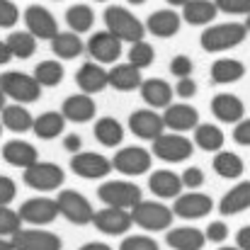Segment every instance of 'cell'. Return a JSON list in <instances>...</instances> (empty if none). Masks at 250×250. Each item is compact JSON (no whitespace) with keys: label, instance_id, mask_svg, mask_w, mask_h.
<instances>
[{"label":"cell","instance_id":"1","mask_svg":"<svg viewBox=\"0 0 250 250\" xmlns=\"http://www.w3.org/2000/svg\"><path fill=\"white\" fill-rule=\"evenodd\" d=\"M248 37V27L246 22H221V24H209L202 34H199V44L204 51L209 54H221L229 49H236L246 42Z\"/></svg>","mask_w":250,"mask_h":250},{"label":"cell","instance_id":"2","mask_svg":"<svg viewBox=\"0 0 250 250\" xmlns=\"http://www.w3.org/2000/svg\"><path fill=\"white\" fill-rule=\"evenodd\" d=\"M131 211V219L139 229H144L146 233H161L172 229V207H167L163 202H156V199H141L136 207L129 209Z\"/></svg>","mask_w":250,"mask_h":250},{"label":"cell","instance_id":"3","mask_svg":"<svg viewBox=\"0 0 250 250\" xmlns=\"http://www.w3.org/2000/svg\"><path fill=\"white\" fill-rule=\"evenodd\" d=\"M102 17H104V27H107L114 37H119L122 42H126V44L141 42V39L146 37V24H144L131 10H126V7H122V5H109Z\"/></svg>","mask_w":250,"mask_h":250},{"label":"cell","instance_id":"4","mask_svg":"<svg viewBox=\"0 0 250 250\" xmlns=\"http://www.w3.org/2000/svg\"><path fill=\"white\" fill-rule=\"evenodd\" d=\"M0 90L20 102V104H32L42 97V85L37 83V78L32 73H22V71H7V73H0Z\"/></svg>","mask_w":250,"mask_h":250},{"label":"cell","instance_id":"5","mask_svg":"<svg viewBox=\"0 0 250 250\" xmlns=\"http://www.w3.org/2000/svg\"><path fill=\"white\" fill-rule=\"evenodd\" d=\"M97 197L104 207H119V209H131L136 207L141 197V187L129 180H107L97 187Z\"/></svg>","mask_w":250,"mask_h":250},{"label":"cell","instance_id":"6","mask_svg":"<svg viewBox=\"0 0 250 250\" xmlns=\"http://www.w3.org/2000/svg\"><path fill=\"white\" fill-rule=\"evenodd\" d=\"M151 153L166 163H185L192 158L194 153V141L187 139L185 134L170 131V134H161L156 141H151Z\"/></svg>","mask_w":250,"mask_h":250},{"label":"cell","instance_id":"7","mask_svg":"<svg viewBox=\"0 0 250 250\" xmlns=\"http://www.w3.org/2000/svg\"><path fill=\"white\" fill-rule=\"evenodd\" d=\"M22 180H24L27 187H32L37 192H54L66 182V172L59 163L37 161L34 166H29L22 172Z\"/></svg>","mask_w":250,"mask_h":250},{"label":"cell","instance_id":"8","mask_svg":"<svg viewBox=\"0 0 250 250\" xmlns=\"http://www.w3.org/2000/svg\"><path fill=\"white\" fill-rule=\"evenodd\" d=\"M59 211L66 221H71L73 226H87L95 219V209L90 204V199L81 194L78 189H61L59 197Z\"/></svg>","mask_w":250,"mask_h":250},{"label":"cell","instance_id":"9","mask_svg":"<svg viewBox=\"0 0 250 250\" xmlns=\"http://www.w3.org/2000/svg\"><path fill=\"white\" fill-rule=\"evenodd\" d=\"M17 211H20L22 221L29 224V226H49V224H54V221L59 219V214H61V211H59V202L51 199V197H44V194L24 199Z\"/></svg>","mask_w":250,"mask_h":250},{"label":"cell","instance_id":"10","mask_svg":"<svg viewBox=\"0 0 250 250\" xmlns=\"http://www.w3.org/2000/svg\"><path fill=\"white\" fill-rule=\"evenodd\" d=\"M153 166V153L141 148V146H124L122 151L114 153L112 158V167L126 177H139L146 175Z\"/></svg>","mask_w":250,"mask_h":250},{"label":"cell","instance_id":"11","mask_svg":"<svg viewBox=\"0 0 250 250\" xmlns=\"http://www.w3.org/2000/svg\"><path fill=\"white\" fill-rule=\"evenodd\" d=\"M122 39L114 37L109 29H102V32H95L90 34L87 44H85V51L90 54L92 61L102 63V66H114L122 56Z\"/></svg>","mask_w":250,"mask_h":250},{"label":"cell","instance_id":"12","mask_svg":"<svg viewBox=\"0 0 250 250\" xmlns=\"http://www.w3.org/2000/svg\"><path fill=\"white\" fill-rule=\"evenodd\" d=\"M211 209H214V199L204 192H197V189H189V192L175 197V204H172V214L185 219V221L204 219L211 214Z\"/></svg>","mask_w":250,"mask_h":250},{"label":"cell","instance_id":"13","mask_svg":"<svg viewBox=\"0 0 250 250\" xmlns=\"http://www.w3.org/2000/svg\"><path fill=\"white\" fill-rule=\"evenodd\" d=\"M92 226L104 233V236H126L134 226L131 211L129 209H119V207H104L100 211H95Z\"/></svg>","mask_w":250,"mask_h":250},{"label":"cell","instance_id":"14","mask_svg":"<svg viewBox=\"0 0 250 250\" xmlns=\"http://www.w3.org/2000/svg\"><path fill=\"white\" fill-rule=\"evenodd\" d=\"M71 170L83 177V180H102L107 177L114 167L112 158L102 156V153H92V151H78L71 156Z\"/></svg>","mask_w":250,"mask_h":250},{"label":"cell","instance_id":"15","mask_svg":"<svg viewBox=\"0 0 250 250\" xmlns=\"http://www.w3.org/2000/svg\"><path fill=\"white\" fill-rule=\"evenodd\" d=\"M129 131L144 141H156L161 134H166V122L163 114H158L151 107L144 109H134L129 114Z\"/></svg>","mask_w":250,"mask_h":250},{"label":"cell","instance_id":"16","mask_svg":"<svg viewBox=\"0 0 250 250\" xmlns=\"http://www.w3.org/2000/svg\"><path fill=\"white\" fill-rule=\"evenodd\" d=\"M12 248L15 250H61L63 241L59 238V233L46 231V229H20L12 238Z\"/></svg>","mask_w":250,"mask_h":250},{"label":"cell","instance_id":"17","mask_svg":"<svg viewBox=\"0 0 250 250\" xmlns=\"http://www.w3.org/2000/svg\"><path fill=\"white\" fill-rule=\"evenodd\" d=\"M24 24H27V32H32L37 39H46L51 42L56 34H59V22L56 17L42 7V5H29L24 10Z\"/></svg>","mask_w":250,"mask_h":250},{"label":"cell","instance_id":"18","mask_svg":"<svg viewBox=\"0 0 250 250\" xmlns=\"http://www.w3.org/2000/svg\"><path fill=\"white\" fill-rule=\"evenodd\" d=\"M163 122H166L167 131H192L199 126V112L187 104V102H177V104H167L163 112Z\"/></svg>","mask_w":250,"mask_h":250},{"label":"cell","instance_id":"19","mask_svg":"<svg viewBox=\"0 0 250 250\" xmlns=\"http://www.w3.org/2000/svg\"><path fill=\"white\" fill-rule=\"evenodd\" d=\"M61 114L66 117V122H73V124H87L95 119L97 114V104L92 100V95L87 92H78V95H71L63 100L61 104Z\"/></svg>","mask_w":250,"mask_h":250},{"label":"cell","instance_id":"20","mask_svg":"<svg viewBox=\"0 0 250 250\" xmlns=\"http://www.w3.org/2000/svg\"><path fill=\"white\" fill-rule=\"evenodd\" d=\"M76 85L81 87V92L87 95L102 92L104 87H109V71L97 61H85L76 73Z\"/></svg>","mask_w":250,"mask_h":250},{"label":"cell","instance_id":"21","mask_svg":"<svg viewBox=\"0 0 250 250\" xmlns=\"http://www.w3.org/2000/svg\"><path fill=\"white\" fill-rule=\"evenodd\" d=\"M180 27H182V15H177V12L170 10V7L151 12L148 20H146V32L153 34V37H158V39L175 37V34L180 32Z\"/></svg>","mask_w":250,"mask_h":250},{"label":"cell","instance_id":"22","mask_svg":"<svg viewBox=\"0 0 250 250\" xmlns=\"http://www.w3.org/2000/svg\"><path fill=\"white\" fill-rule=\"evenodd\" d=\"M139 92L151 109H166L167 104H172V97H175V87L163 78H146Z\"/></svg>","mask_w":250,"mask_h":250},{"label":"cell","instance_id":"23","mask_svg":"<svg viewBox=\"0 0 250 250\" xmlns=\"http://www.w3.org/2000/svg\"><path fill=\"white\" fill-rule=\"evenodd\" d=\"M211 112L224 124H238L246 117V104L241 97H236L231 92H221L211 100Z\"/></svg>","mask_w":250,"mask_h":250},{"label":"cell","instance_id":"24","mask_svg":"<svg viewBox=\"0 0 250 250\" xmlns=\"http://www.w3.org/2000/svg\"><path fill=\"white\" fill-rule=\"evenodd\" d=\"M2 161L12 167H22L27 170L29 166H34L39 161V151L29 144V141H22V139H12L2 146Z\"/></svg>","mask_w":250,"mask_h":250},{"label":"cell","instance_id":"25","mask_svg":"<svg viewBox=\"0 0 250 250\" xmlns=\"http://www.w3.org/2000/svg\"><path fill=\"white\" fill-rule=\"evenodd\" d=\"M148 189L158 199H175L182 194V177L172 170H153L148 175Z\"/></svg>","mask_w":250,"mask_h":250},{"label":"cell","instance_id":"26","mask_svg":"<svg viewBox=\"0 0 250 250\" xmlns=\"http://www.w3.org/2000/svg\"><path fill=\"white\" fill-rule=\"evenodd\" d=\"M250 209V180L233 185L221 199H219V214L221 216H236Z\"/></svg>","mask_w":250,"mask_h":250},{"label":"cell","instance_id":"27","mask_svg":"<svg viewBox=\"0 0 250 250\" xmlns=\"http://www.w3.org/2000/svg\"><path fill=\"white\" fill-rule=\"evenodd\" d=\"M166 243L172 250H202L207 246V236L194 226H177V229H167Z\"/></svg>","mask_w":250,"mask_h":250},{"label":"cell","instance_id":"28","mask_svg":"<svg viewBox=\"0 0 250 250\" xmlns=\"http://www.w3.org/2000/svg\"><path fill=\"white\" fill-rule=\"evenodd\" d=\"M144 83V76H141V68H136L134 63H114L109 68V87L119 90V92H131V90H139Z\"/></svg>","mask_w":250,"mask_h":250},{"label":"cell","instance_id":"29","mask_svg":"<svg viewBox=\"0 0 250 250\" xmlns=\"http://www.w3.org/2000/svg\"><path fill=\"white\" fill-rule=\"evenodd\" d=\"M211 83L214 85H231L238 83L246 76V63L238 59H216L209 68Z\"/></svg>","mask_w":250,"mask_h":250},{"label":"cell","instance_id":"30","mask_svg":"<svg viewBox=\"0 0 250 250\" xmlns=\"http://www.w3.org/2000/svg\"><path fill=\"white\" fill-rule=\"evenodd\" d=\"M0 122H2V126H5L7 131H15V134L32 131V126H34L32 112H29L24 104H20V102L5 104V109L0 112Z\"/></svg>","mask_w":250,"mask_h":250},{"label":"cell","instance_id":"31","mask_svg":"<svg viewBox=\"0 0 250 250\" xmlns=\"http://www.w3.org/2000/svg\"><path fill=\"white\" fill-rule=\"evenodd\" d=\"M92 136L97 144H102L104 148H117L124 141V126L114 119V117H100L92 124Z\"/></svg>","mask_w":250,"mask_h":250},{"label":"cell","instance_id":"32","mask_svg":"<svg viewBox=\"0 0 250 250\" xmlns=\"http://www.w3.org/2000/svg\"><path fill=\"white\" fill-rule=\"evenodd\" d=\"M219 7L214 0H189L182 7V20L192 27H209L216 17Z\"/></svg>","mask_w":250,"mask_h":250},{"label":"cell","instance_id":"33","mask_svg":"<svg viewBox=\"0 0 250 250\" xmlns=\"http://www.w3.org/2000/svg\"><path fill=\"white\" fill-rule=\"evenodd\" d=\"M32 131L42 141H54V139H59L66 131V117L61 112H44V114L34 117Z\"/></svg>","mask_w":250,"mask_h":250},{"label":"cell","instance_id":"34","mask_svg":"<svg viewBox=\"0 0 250 250\" xmlns=\"http://www.w3.org/2000/svg\"><path fill=\"white\" fill-rule=\"evenodd\" d=\"M85 51V44L81 39V34L76 32H59L51 39V54L61 61H73Z\"/></svg>","mask_w":250,"mask_h":250},{"label":"cell","instance_id":"35","mask_svg":"<svg viewBox=\"0 0 250 250\" xmlns=\"http://www.w3.org/2000/svg\"><path fill=\"white\" fill-rule=\"evenodd\" d=\"M226 144V136L221 131V126L216 124H202L194 129V146L202 148V151H209V153H219Z\"/></svg>","mask_w":250,"mask_h":250},{"label":"cell","instance_id":"36","mask_svg":"<svg viewBox=\"0 0 250 250\" xmlns=\"http://www.w3.org/2000/svg\"><path fill=\"white\" fill-rule=\"evenodd\" d=\"M211 166H214V172L219 177H224V180H238L243 175V170H246V163H243V158L238 153L224 151V148L214 156V163Z\"/></svg>","mask_w":250,"mask_h":250},{"label":"cell","instance_id":"37","mask_svg":"<svg viewBox=\"0 0 250 250\" xmlns=\"http://www.w3.org/2000/svg\"><path fill=\"white\" fill-rule=\"evenodd\" d=\"M66 24H68L71 32H76V34L90 32L92 24H95V12H92V7H90V5H83V2L71 5V7L66 10Z\"/></svg>","mask_w":250,"mask_h":250},{"label":"cell","instance_id":"38","mask_svg":"<svg viewBox=\"0 0 250 250\" xmlns=\"http://www.w3.org/2000/svg\"><path fill=\"white\" fill-rule=\"evenodd\" d=\"M63 66L56 61V59H46V61H39L34 66V78L42 87H56V85L63 83Z\"/></svg>","mask_w":250,"mask_h":250},{"label":"cell","instance_id":"39","mask_svg":"<svg viewBox=\"0 0 250 250\" xmlns=\"http://www.w3.org/2000/svg\"><path fill=\"white\" fill-rule=\"evenodd\" d=\"M5 44H7L12 59H22V61L34 56V51H37V37L32 32H12V34H7Z\"/></svg>","mask_w":250,"mask_h":250},{"label":"cell","instance_id":"40","mask_svg":"<svg viewBox=\"0 0 250 250\" xmlns=\"http://www.w3.org/2000/svg\"><path fill=\"white\" fill-rule=\"evenodd\" d=\"M129 63H134L136 68H148L151 63H153V59H156V51H153V46L146 42V39H141V42H134V44H129Z\"/></svg>","mask_w":250,"mask_h":250},{"label":"cell","instance_id":"41","mask_svg":"<svg viewBox=\"0 0 250 250\" xmlns=\"http://www.w3.org/2000/svg\"><path fill=\"white\" fill-rule=\"evenodd\" d=\"M22 216L20 211L10 209V207H2L0 204V238H12L20 229H22Z\"/></svg>","mask_w":250,"mask_h":250},{"label":"cell","instance_id":"42","mask_svg":"<svg viewBox=\"0 0 250 250\" xmlns=\"http://www.w3.org/2000/svg\"><path fill=\"white\" fill-rule=\"evenodd\" d=\"M119 250H161L158 241L146 236V233H134V236H126L122 241Z\"/></svg>","mask_w":250,"mask_h":250},{"label":"cell","instance_id":"43","mask_svg":"<svg viewBox=\"0 0 250 250\" xmlns=\"http://www.w3.org/2000/svg\"><path fill=\"white\" fill-rule=\"evenodd\" d=\"M20 20V10L12 0H0V29H10L15 27Z\"/></svg>","mask_w":250,"mask_h":250},{"label":"cell","instance_id":"44","mask_svg":"<svg viewBox=\"0 0 250 250\" xmlns=\"http://www.w3.org/2000/svg\"><path fill=\"white\" fill-rule=\"evenodd\" d=\"M180 177H182V187H185V189H199V187L204 185V180H207V177H204V170L197 166L185 167Z\"/></svg>","mask_w":250,"mask_h":250},{"label":"cell","instance_id":"45","mask_svg":"<svg viewBox=\"0 0 250 250\" xmlns=\"http://www.w3.org/2000/svg\"><path fill=\"white\" fill-rule=\"evenodd\" d=\"M219 12L226 15H250V0H214Z\"/></svg>","mask_w":250,"mask_h":250},{"label":"cell","instance_id":"46","mask_svg":"<svg viewBox=\"0 0 250 250\" xmlns=\"http://www.w3.org/2000/svg\"><path fill=\"white\" fill-rule=\"evenodd\" d=\"M192 71H194V63H192V59L185 56V54H180V56H175V59L170 61V73H172L175 78H187V76H192Z\"/></svg>","mask_w":250,"mask_h":250},{"label":"cell","instance_id":"47","mask_svg":"<svg viewBox=\"0 0 250 250\" xmlns=\"http://www.w3.org/2000/svg\"><path fill=\"white\" fill-rule=\"evenodd\" d=\"M204 236H207V243H224L229 238V226L224 221H211L204 229Z\"/></svg>","mask_w":250,"mask_h":250},{"label":"cell","instance_id":"48","mask_svg":"<svg viewBox=\"0 0 250 250\" xmlns=\"http://www.w3.org/2000/svg\"><path fill=\"white\" fill-rule=\"evenodd\" d=\"M15 197H17V185H15V180L7 177V175H0V204H2V207H10V204L15 202Z\"/></svg>","mask_w":250,"mask_h":250},{"label":"cell","instance_id":"49","mask_svg":"<svg viewBox=\"0 0 250 250\" xmlns=\"http://www.w3.org/2000/svg\"><path fill=\"white\" fill-rule=\"evenodd\" d=\"M175 95H177V97H182V100L194 97V95H197V83H194V78H192V76H187V78H177Z\"/></svg>","mask_w":250,"mask_h":250},{"label":"cell","instance_id":"50","mask_svg":"<svg viewBox=\"0 0 250 250\" xmlns=\"http://www.w3.org/2000/svg\"><path fill=\"white\" fill-rule=\"evenodd\" d=\"M233 141L238 144V146H250V117L246 119H241L238 124H236V129H233Z\"/></svg>","mask_w":250,"mask_h":250},{"label":"cell","instance_id":"51","mask_svg":"<svg viewBox=\"0 0 250 250\" xmlns=\"http://www.w3.org/2000/svg\"><path fill=\"white\" fill-rule=\"evenodd\" d=\"M63 148L73 156V153H78V151L83 148V139H81L78 134H66V136H63Z\"/></svg>","mask_w":250,"mask_h":250},{"label":"cell","instance_id":"52","mask_svg":"<svg viewBox=\"0 0 250 250\" xmlns=\"http://www.w3.org/2000/svg\"><path fill=\"white\" fill-rule=\"evenodd\" d=\"M236 246L241 250H250V226H243V229L236 233Z\"/></svg>","mask_w":250,"mask_h":250},{"label":"cell","instance_id":"53","mask_svg":"<svg viewBox=\"0 0 250 250\" xmlns=\"http://www.w3.org/2000/svg\"><path fill=\"white\" fill-rule=\"evenodd\" d=\"M10 61H12V54H10L7 44L0 42V66H5V63H10Z\"/></svg>","mask_w":250,"mask_h":250},{"label":"cell","instance_id":"54","mask_svg":"<svg viewBox=\"0 0 250 250\" xmlns=\"http://www.w3.org/2000/svg\"><path fill=\"white\" fill-rule=\"evenodd\" d=\"M78 250H112V246H107V243H100V241H90V243L81 246Z\"/></svg>","mask_w":250,"mask_h":250},{"label":"cell","instance_id":"55","mask_svg":"<svg viewBox=\"0 0 250 250\" xmlns=\"http://www.w3.org/2000/svg\"><path fill=\"white\" fill-rule=\"evenodd\" d=\"M0 250H15L12 248V241L10 238H0Z\"/></svg>","mask_w":250,"mask_h":250},{"label":"cell","instance_id":"56","mask_svg":"<svg viewBox=\"0 0 250 250\" xmlns=\"http://www.w3.org/2000/svg\"><path fill=\"white\" fill-rule=\"evenodd\" d=\"M166 2H167V5H172V7H185L189 0H166Z\"/></svg>","mask_w":250,"mask_h":250},{"label":"cell","instance_id":"57","mask_svg":"<svg viewBox=\"0 0 250 250\" xmlns=\"http://www.w3.org/2000/svg\"><path fill=\"white\" fill-rule=\"evenodd\" d=\"M5 100H7V95H5V92H2V90H0V112H2V109H5Z\"/></svg>","mask_w":250,"mask_h":250},{"label":"cell","instance_id":"58","mask_svg":"<svg viewBox=\"0 0 250 250\" xmlns=\"http://www.w3.org/2000/svg\"><path fill=\"white\" fill-rule=\"evenodd\" d=\"M216 250H241V248H238V246H236V248H233V246H221V248H216Z\"/></svg>","mask_w":250,"mask_h":250},{"label":"cell","instance_id":"59","mask_svg":"<svg viewBox=\"0 0 250 250\" xmlns=\"http://www.w3.org/2000/svg\"><path fill=\"white\" fill-rule=\"evenodd\" d=\"M126 2H131V5H144L146 0H126Z\"/></svg>","mask_w":250,"mask_h":250},{"label":"cell","instance_id":"60","mask_svg":"<svg viewBox=\"0 0 250 250\" xmlns=\"http://www.w3.org/2000/svg\"><path fill=\"white\" fill-rule=\"evenodd\" d=\"M246 27H248V32H250V15H246Z\"/></svg>","mask_w":250,"mask_h":250},{"label":"cell","instance_id":"61","mask_svg":"<svg viewBox=\"0 0 250 250\" xmlns=\"http://www.w3.org/2000/svg\"><path fill=\"white\" fill-rule=\"evenodd\" d=\"M2 129H5V126H2V122H0V134H2Z\"/></svg>","mask_w":250,"mask_h":250},{"label":"cell","instance_id":"62","mask_svg":"<svg viewBox=\"0 0 250 250\" xmlns=\"http://www.w3.org/2000/svg\"><path fill=\"white\" fill-rule=\"evenodd\" d=\"M97 2H107V0H97Z\"/></svg>","mask_w":250,"mask_h":250}]
</instances>
